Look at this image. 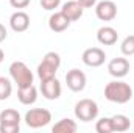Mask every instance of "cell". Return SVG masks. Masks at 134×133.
I'll use <instances>...</instances> for the list:
<instances>
[{"mask_svg": "<svg viewBox=\"0 0 134 133\" xmlns=\"http://www.w3.org/2000/svg\"><path fill=\"white\" fill-rule=\"evenodd\" d=\"M104 97L112 102V103H119L123 105L126 102L133 99V88L122 80H112L104 86Z\"/></svg>", "mask_w": 134, "mask_h": 133, "instance_id": "1", "label": "cell"}, {"mask_svg": "<svg viewBox=\"0 0 134 133\" xmlns=\"http://www.w3.org/2000/svg\"><path fill=\"white\" fill-rule=\"evenodd\" d=\"M9 77L11 80L17 85V88H24V86H30L34 81V75L30 70V67L27 66L24 61H13L9 64Z\"/></svg>", "mask_w": 134, "mask_h": 133, "instance_id": "2", "label": "cell"}, {"mask_svg": "<svg viewBox=\"0 0 134 133\" xmlns=\"http://www.w3.org/2000/svg\"><path fill=\"white\" fill-rule=\"evenodd\" d=\"M75 117L81 122L95 121L98 116V105L92 99H81L75 103Z\"/></svg>", "mask_w": 134, "mask_h": 133, "instance_id": "3", "label": "cell"}, {"mask_svg": "<svg viewBox=\"0 0 134 133\" xmlns=\"http://www.w3.org/2000/svg\"><path fill=\"white\" fill-rule=\"evenodd\" d=\"M20 113L14 108H6L0 113V133H19Z\"/></svg>", "mask_w": 134, "mask_h": 133, "instance_id": "4", "label": "cell"}, {"mask_svg": "<svg viewBox=\"0 0 134 133\" xmlns=\"http://www.w3.org/2000/svg\"><path fill=\"white\" fill-rule=\"evenodd\" d=\"M24 121L30 129H41V127H45L50 124L52 113L47 108H31L25 113Z\"/></svg>", "mask_w": 134, "mask_h": 133, "instance_id": "5", "label": "cell"}, {"mask_svg": "<svg viewBox=\"0 0 134 133\" xmlns=\"http://www.w3.org/2000/svg\"><path fill=\"white\" fill-rule=\"evenodd\" d=\"M86 83H87L86 74L80 69H70L66 74V85L73 93H81L86 88Z\"/></svg>", "mask_w": 134, "mask_h": 133, "instance_id": "6", "label": "cell"}, {"mask_svg": "<svg viewBox=\"0 0 134 133\" xmlns=\"http://www.w3.org/2000/svg\"><path fill=\"white\" fill-rule=\"evenodd\" d=\"M81 60L86 66L89 67H100L106 61V53L104 50H101L100 47H89L83 52Z\"/></svg>", "mask_w": 134, "mask_h": 133, "instance_id": "7", "label": "cell"}, {"mask_svg": "<svg viewBox=\"0 0 134 133\" xmlns=\"http://www.w3.org/2000/svg\"><path fill=\"white\" fill-rule=\"evenodd\" d=\"M95 16L104 22L114 21L117 16V5L112 0H101L95 5Z\"/></svg>", "mask_w": 134, "mask_h": 133, "instance_id": "8", "label": "cell"}, {"mask_svg": "<svg viewBox=\"0 0 134 133\" xmlns=\"http://www.w3.org/2000/svg\"><path fill=\"white\" fill-rule=\"evenodd\" d=\"M41 93H42V96L47 100L59 99V97H61V93H63V88H61L59 80L55 77V78L41 81Z\"/></svg>", "mask_w": 134, "mask_h": 133, "instance_id": "9", "label": "cell"}, {"mask_svg": "<svg viewBox=\"0 0 134 133\" xmlns=\"http://www.w3.org/2000/svg\"><path fill=\"white\" fill-rule=\"evenodd\" d=\"M9 27H11V30L16 32V33H24V32H27V30L30 28V16H28L25 11L17 9V11L13 13L11 17H9Z\"/></svg>", "mask_w": 134, "mask_h": 133, "instance_id": "10", "label": "cell"}, {"mask_svg": "<svg viewBox=\"0 0 134 133\" xmlns=\"http://www.w3.org/2000/svg\"><path fill=\"white\" fill-rule=\"evenodd\" d=\"M108 72L111 77L114 78H123L128 75L130 72V61L123 57H119V58H114L109 61L108 64Z\"/></svg>", "mask_w": 134, "mask_h": 133, "instance_id": "11", "label": "cell"}, {"mask_svg": "<svg viewBox=\"0 0 134 133\" xmlns=\"http://www.w3.org/2000/svg\"><path fill=\"white\" fill-rule=\"evenodd\" d=\"M70 21L64 16L63 11H58V13H53L50 17H48V28L55 33H61V32H66L67 28L70 27Z\"/></svg>", "mask_w": 134, "mask_h": 133, "instance_id": "12", "label": "cell"}, {"mask_svg": "<svg viewBox=\"0 0 134 133\" xmlns=\"http://www.w3.org/2000/svg\"><path fill=\"white\" fill-rule=\"evenodd\" d=\"M117 39H119V33L114 27L104 25V27H100L97 32V41L101 45H114Z\"/></svg>", "mask_w": 134, "mask_h": 133, "instance_id": "13", "label": "cell"}, {"mask_svg": "<svg viewBox=\"0 0 134 133\" xmlns=\"http://www.w3.org/2000/svg\"><path fill=\"white\" fill-rule=\"evenodd\" d=\"M61 11L64 13V16H66L70 22H75V21L81 19L84 8H83L76 0H69V2H66V3L63 5Z\"/></svg>", "mask_w": 134, "mask_h": 133, "instance_id": "14", "label": "cell"}, {"mask_svg": "<svg viewBox=\"0 0 134 133\" xmlns=\"http://www.w3.org/2000/svg\"><path fill=\"white\" fill-rule=\"evenodd\" d=\"M17 99L22 105H33L37 100V89L34 85L17 88Z\"/></svg>", "mask_w": 134, "mask_h": 133, "instance_id": "15", "label": "cell"}, {"mask_svg": "<svg viewBox=\"0 0 134 133\" xmlns=\"http://www.w3.org/2000/svg\"><path fill=\"white\" fill-rule=\"evenodd\" d=\"M36 72H37L39 80H41V81H45V80H50V78H55V77H56L58 67H55L53 64H50V63H47V61L42 60V61L37 64Z\"/></svg>", "mask_w": 134, "mask_h": 133, "instance_id": "16", "label": "cell"}, {"mask_svg": "<svg viewBox=\"0 0 134 133\" xmlns=\"http://www.w3.org/2000/svg\"><path fill=\"white\" fill-rule=\"evenodd\" d=\"M78 130V125L73 119L70 117H64V119H59L53 127H52V132L53 133H75Z\"/></svg>", "mask_w": 134, "mask_h": 133, "instance_id": "17", "label": "cell"}, {"mask_svg": "<svg viewBox=\"0 0 134 133\" xmlns=\"http://www.w3.org/2000/svg\"><path fill=\"white\" fill-rule=\"evenodd\" d=\"M111 121H112V129H114V132H126V130H130V127H131V121H130V117L128 116H125V114H114L112 117H111Z\"/></svg>", "mask_w": 134, "mask_h": 133, "instance_id": "18", "label": "cell"}, {"mask_svg": "<svg viewBox=\"0 0 134 133\" xmlns=\"http://www.w3.org/2000/svg\"><path fill=\"white\" fill-rule=\"evenodd\" d=\"M13 93V83L9 78L6 77H0V100H6L9 99Z\"/></svg>", "mask_w": 134, "mask_h": 133, "instance_id": "19", "label": "cell"}, {"mask_svg": "<svg viewBox=\"0 0 134 133\" xmlns=\"http://www.w3.org/2000/svg\"><path fill=\"white\" fill-rule=\"evenodd\" d=\"M120 50L123 53V57H133L134 55V34L126 36L122 44H120Z\"/></svg>", "mask_w": 134, "mask_h": 133, "instance_id": "20", "label": "cell"}, {"mask_svg": "<svg viewBox=\"0 0 134 133\" xmlns=\"http://www.w3.org/2000/svg\"><path fill=\"white\" fill-rule=\"evenodd\" d=\"M95 132L97 133H112V121L111 117H100L95 124Z\"/></svg>", "mask_w": 134, "mask_h": 133, "instance_id": "21", "label": "cell"}, {"mask_svg": "<svg viewBox=\"0 0 134 133\" xmlns=\"http://www.w3.org/2000/svg\"><path fill=\"white\" fill-rule=\"evenodd\" d=\"M42 60L47 61V63H50V64H53V66L58 67V69L61 66V57H59V53H56V52H47Z\"/></svg>", "mask_w": 134, "mask_h": 133, "instance_id": "22", "label": "cell"}, {"mask_svg": "<svg viewBox=\"0 0 134 133\" xmlns=\"http://www.w3.org/2000/svg\"><path fill=\"white\" fill-rule=\"evenodd\" d=\"M61 5V0H41V6L47 11H53Z\"/></svg>", "mask_w": 134, "mask_h": 133, "instance_id": "23", "label": "cell"}, {"mask_svg": "<svg viewBox=\"0 0 134 133\" xmlns=\"http://www.w3.org/2000/svg\"><path fill=\"white\" fill-rule=\"evenodd\" d=\"M30 2L31 0H9V5L16 9H24L30 5Z\"/></svg>", "mask_w": 134, "mask_h": 133, "instance_id": "24", "label": "cell"}, {"mask_svg": "<svg viewBox=\"0 0 134 133\" xmlns=\"http://www.w3.org/2000/svg\"><path fill=\"white\" fill-rule=\"evenodd\" d=\"M76 2H78L84 9H86V8H92V6L97 5V0H76Z\"/></svg>", "mask_w": 134, "mask_h": 133, "instance_id": "25", "label": "cell"}, {"mask_svg": "<svg viewBox=\"0 0 134 133\" xmlns=\"http://www.w3.org/2000/svg\"><path fill=\"white\" fill-rule=\"evenodd\" d=\"M6 38H8V30L5 28L3 24H0V42H3Z\"/></svg>", "mask_w": 134, "mask_h": 133, "instance_id": "26", "label": "cell"}, {"mask_svg": "<svg viewBox=\"0 0 134 133\" xmlns=\"http://www.w3.org/2000/svg\"><path fill=\"white\" fill-rule=\"evenodd\" d=\"M3 60H5V52H3V50L0 49V63H2Z\"/></svg>", "mask_w": 134, "mask_h": 133, "instance_id": "27", "label": "cell"}]
</instances>
